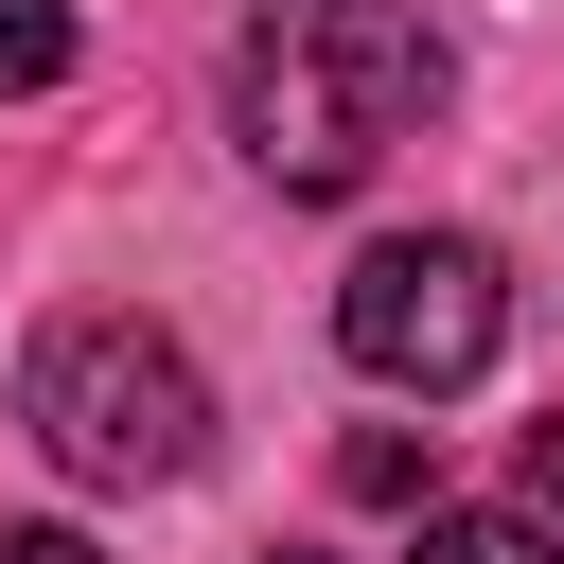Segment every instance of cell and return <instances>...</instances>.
I'll use <instances>...</instances> for the list:
<instances>
[{
  "mask_svg": "<svg viewBox=\"0 0 564 564\" xmlns=\"http://www.w3.org/2000/svg\"><path fill=\"white\" fill-rule=\"evenodd\" d=\"M282 564H317V546H282Z\"/></svg>",
  "mask_w": 564,
  "mask_h": 564,
  "instance_id": "obj_9",
  "label": "cell"
},
{
  "mask_svg": "<svg viewBox=\"0 0 564 564\" xmlns=\"http://www.w3.org/2000/svg\"><path fill=\"white\" fill-rule=\"evenodd\" d=\"M529 511H546V529H564V405H546V423H529Z\"/></svg>",
  "mask_w": 564,
  "mask_h": 564,
  "instance_id": "obj_7",
  "label": "cell"
},
{
  "mask_svg": "<svg viewBox=\"0 0 564 564\" xmlns=\"http://www.w3.org/2000/svg\"><path fill=\"white\" fill-rule=\"evenodd\" d=\"M0 564H106L88 529H0Z\"/></svg>",
  "mask_w": 564,
  "mask_h": 564,
  "instance_id": "obj_8",
  "label": "cell"
},
{
  "mask_svg": "<svg viewBox=\"0 0 564 564\" xmlns=\"http://www.w3.org/2000/svg\"><path fill=\"white\" fill-rule=\"evenodd\" d=\"M441 106V35L405 0H264L229 53V141L282 194H370V159Z\"/></svg>",
  "mask_w": 564,
  "mask_h": 564,
  "instance_id": "obj_1",
  "label": "cell"
},
{
  "mask_svg": "<svg viewBox=\"0 0 564 564\" xmlns=\"http://www.w3.org/2000/svg\"><path fill=\"white\" fill-rule=\"evenodd\" d=\"M405 564H564V529H546V511H441V494H423V546H405Z\"/></svg>",
  "mask_w": 564,
  "mask_h": 564,
  "instance_id": "obj_4",
  "label": "cell"
},
{
  "mask_svg": "<svg viewBox=\"0 0 564 564\" xmlns=\"http://www.w3.org/2000/svg\"><path fill=\"white\" fill-rule=\"evenodd\" d=\"M70 0H0V106H35V88H70Z\"/></svg>",
  "mask_w": 564,
  "mask_h": 564,
  "instance_id": "obj_6",
  "label": "cell"
},
{
  "mask_svg": "<svg viewBox=\"0 0 564 564\" xmlns=\"http://www.w3.org/2000/svg\"><path fill=\"white\" fill-rule=\"evenodd\" d=\"M18 423H35V458L88 476V494H176V476L212 458V370H194L159 317H53V335L18 352Z\"/></svg>",
  "mask_w": 564,
  "mask_h": 564,
  "instance_id": "obj_2",
  "label": "cell"
},
{
  "mask_svg": "<svg viewBox=\"0 0 564 564\" xmlns=\"http://www.w3.org/2000/svg\"><path fill=\"white\" fill-rule=\"evenodd\" d=\"M335 352H352L370 388L441 405V388H476V370L511 352V264H494L476 229H388V247H352V282H335Z\"/></svg>",
  "mask_w": 564,
  "mask_h": 564,
  "instance_id": "obj_3",
  "label": "cell"
},
{
  "mask_svg": "<svg viewBox=\"0 0 564 564\" xmlns=\"http://www.w3.org/2000/svg\"><path fill=\"white\" fill-rule=\"evenodd\" d=\"M335 494H352V511H423V494H441V441H405V423H352Z\"/></svg>",
  "mask_w": 564,
  "mask_h": 564,
  "instance_id": "obj_5",
  "label": "cell"
}]
</instances>
